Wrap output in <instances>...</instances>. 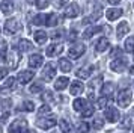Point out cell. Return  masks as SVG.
<instances>
[{"label": "cell", "mask_w": 134, "mask_h": 133, "mask_svg": "<svg viewBox=\"0 0 134 133\" xmlns=\"http://www.w3.org/2000/svg\"><path fill=\"white\" fill-rule=\"evenodd\" d=\"M59 127H60L62 133H71V124L66 120H60L59 121Z\"/></svg>", "instance_id": "cell-25"}, {"label": "cell", "mask_w": 134, "mask_h": 133, "mask_svg": "<svg viewBox=\"0 0 134 133\" xmlns=\"http://www.w3.org/2000/svg\"><path fill=\"white\" fill-rule=\"evenodd\" d=\"M79 5L77 3H69V5L66 6V9H65V17L68 18H75L77 15H79Z\"/></svg>", "instance_id": "cell-9"}, {"label": "cell", "mask_w": 134, "mask_h": 133, "mask_svg": "<svg viewBox=\"0 0 134 133\" xmlns=\"http://www.w3.org/2000/svg\"><path fill=\"white\" fill-rule=\"evenodd\" d=\"M119 116H121V114H119V110L116 108H107L105 109V118L109 120V122H116V121L119 120Z\"/></svg>", "instance_id": "cell-7"}, {"label": "cell", "mask_w": 134, "mask_h": 133, "mask_svg": "<svg viewBox=\"0 0 134 133\" xmlns=\"http://www.w3.org/2000/svg\"><path fill=\"white\" fill-rule=\"evenodd\" d=\"M72 106L75 110H83V109L86 108V100L85 98H77V100H74Z\"/></svg>", "instance_id": "cell-27"}, {"label": "cell", "mask_w": 134, "mask_h": 133, "mask_svg": "<svg viewBox=\"0 0 134 133\" xmlns=\"http://www.w3.org/2000/svg\"><path fill=\"white\" fill-rule=\"evenodd\" d=\"M56 122H57V118H56L54 115H47V116H39L36 121L38 127H41L44 130H48L51 127L56 126Z\"/></svg>", "instance_id": "cell-1"}, {"label": "cell", "mask_w": 134, "mask_h": 133, "mask_svg": "<svg viewBox=\"0 0 134 133\" xmlns=\"http://www.w3.org/2000/svg\"><path fill=\"white\" fill-rule=\"evenodd\" d=\"M110 3H111V5H116V3H119V2H121V0H109Z\"/></svg>", "instance_id": "cell-49"}, {"label": "cell", "mask_w": 134, "mask_h": 133, "mask_svg": "<svg viewBox=\"0 0 134 133\" xmlns=\"http://www.w3.org/2000/svg\"><path fill=\"white\" fill-rule=\"evenodd\" d=\"M8 52V45L5 41H0V56H5Z\"/></svg>", "instance_id": "cell-39"}, {"label": "cell", "mask_w": 134, "mask_h": 133, "mask_svg": "<svg viewBox=\"0 0 134 133\" xmlns=\"http://www.w3.org/2000/svg\"><path fill=\"white\" fill-rule=\"evenodd\" d=\"M6 74H8L6 68H0V80H2L3 77H6Z\"/></svg>", "instance_id": "cell-45"}, {"label": "cell", "mask_w": 134, "mask_h": 133, "mask_svg": "<svg viewBox=\"0 0 134 133\" xmlns=\"http://www.w3.org/2000/svg\"><path fill=\"white\" fill-rule=\"evenodd\" d=\"M122 127H124V129H130V127H133V124H131V118H130V116H125V118H124V121H122Z\"/></svg>", "instance_id": "cell-38"}, {"label": "cell", "mask_w": 134, "mask_h": 133, "mask_svg": "<svg viewBox=\"0 0 134 133\" xmlns=\"http://www.w3.org/2000/svg\"><path fill=\"white\" fill-rule=\"evenodd\" d=\"M125 52H134V38H128L127 41H125Z\"/></svg>", "instance_id": "cell-30"}, {"label": "cell", "mask_w": 134, "mask_h": 133, "mask_svg": "<svg viewBox=\"0 0 134 133\" xmlns=\"http://www.w3.org/2000/svg\"><path fill=\"white\" fill-rule=\"evenodd\" d=\"M0 133H2V127H0Z\"/></svg>", "instance_id": "cell-52"}, {"label": "cell", "mask_w": 134, "mask_h": 133, "mask_svg": "<svg viewBox=\"0 0 134 133\" xmlns=\"http://www.w3.org/2000/svg\"><path fill=\"white\" fill-rule=\"evenodd\" d=\"M42 100L44 101H51V100H53V94H51L50 91H45L42 94Z\"/></svg>", "instance_id": "cell-41"}, {"label": "cell", "mask_w": 134, "mask_h": 133, "mask_svg": "<svg viewBox=\"0 0 134 133\" xmlns=\"http://www.w3.org/2000/svg\"><path fill=\"white\" fill-rule=\"evenodd\" d=\"M20 30H21V23L15 18H11L5 23V33L6 35H15Z\"/></svg>", "instance_id": "cell-3"}, {"label": "cell", "mask_w": 134, "mask_h": 133, "mask_svg": "<svg viewBox=\"0 0 134 133\" xmlns=\"http://www.w3.org/2000/svg\"><path fill=\"white\" fill-rule=\"evenodd\" d=\"M47 17L48 15H45V14H39V15H36V17L33 18V24H38V26L47 24Z\"/></svg>", "instance_id": "cell-29"}, {"label": "cell", "mask_w": 134, "mask_h": 133, "mask_svg": "<svg viewBox=\"0 0 134 133\" xmlns=\"http://www.w3.org/2000/svg\"><path fill=\"white\" fill-rule=\"evenodd\" d=\"M113 89H115V85L113 83H105L103 86V89H101V92H103V95L104 97H107V95H111L113 94Z\"/></svg>", "instance_id": "cell-24"}, {"label": "cell", "mask_w": 134, "mask_h": 133, "mask_svg": "<svg viewBox=\"0 0 134 133\" xmlns=\"http://www.w3.org/2000/svg\"><path fill=\"white\" fill-rule=\"evenodd\" d=\"M101 82H103V77L99 76V77H98V79H95V80H93V82L91 83V88H95V86H98V85L101 83Z\"/></svg>", "instance_id": "cell-44"}, {"label": "cell", "mask_w": 134, "mask_h": 133, "mask_svg": "<svg viewBox=\"0 0 134 133\" xmlns=\"http://www.w3.org/2000/svg\"><path fill=\"white\" fill-rule=\"evenodd\" d=\"M128 30H130V26H128L127 21H121V24L118 26V38H122V36H125L128 33Z\"/></svg>", "instance_id": "cell-20"}, {"label": "cell", "mask_w": 134, "mask_h": 133, "mask_svg": "<svg viewBox=\"0 0 134 133\" xmlns=\"http://www.w3.org/2000/svg\"><path fill=\"white\" fill-rule=\"evenodd\" d=\"M133 115H134V108H133Z\"/></svg>", "instance_id": "cell-51"}, {"label": "cell", "mask_w": 134, "mask_h": 133, "mask_svg": "<svg viewBox=\"0 0 134 133\" xmlns=\"http://www.w3.org/2000/svg\"><path fill=\"white\" fill-rule=\"evenodd\" d=\"M27 130V122L26 120H15L9 126V133H26Z\"/></svg>", "instance_id": "cell-4"}, {"label": "cell", "mask_w": 134, "mask_h": 133, "mask_svg": "<svg viewBox=\"0 0 134 133\" xmlns=\"http://www.w3.org/2000/svg\"><path fill=\"white\" fill-rule=\"evenodd\" d=\"M99 30H101V27H98V26H91V27H87V29L85 30L83 36H85L86 39H89V38H92V36L95 35L97 32H99Z\"/></svg>", "instance_id": "cell-22"}, {"label": "cell", "mask_w": 134, "mask_h": 133, "mask_svg": "<svg viewBox=\"0 0 134 133\" xmlns=\"http://www.w3.org/2000/svg\"><path fill=\"white\" fill-rule=\"evenodd\" d=\"M54 74H56V70H54V65H53V64H47V65L44 66L42 79L45 80V82H50L51 79L54 77Z\"/></svg>", "instance_id": "cell-6"}, {"label": "cell", "mask_w": 134, "mask_h": 133, "mask_svg": "<svg viewBox=\"0 0 134 133\" xmlns=\"http://www.w3.org/2000/svg\"><path fill=\"white\" fill-rule=\"evenodd\" d=\"M85 52H86V45L85 44H74L72 47L69 48L68 54H69V58H72V59H79Z\"/></svg>", "instance_id": "cell-5"}, {"label": "cell", "mask_w": 134, "mask_h": 133, "mask_svg": "<svg viewBox=\"0 0 134 133\" xmlns=\"http://www.w3.org/2000/svg\"><path fill=\"white\" fill-rule=\"evenodd\" d=\"M59 68H60L63 73H69L71 70H72V64H71L68 59L62 58V59H59Z\"/></svg>", "instance_id": "cell-19"}, {"label": "cell", "mask_w": 134, "mask_h": 133, "mask_svg": "<svg viewBox=\"0 0 134 133\" xmlns=\"http://www.w3.org/2000/svg\"><path fill=\"white\" fill-rule=\"evenodd\" d=\"M83 89H85V86H83V83L81 82H72L71 83V86H69V92L72 94V95H79V94H81L83 92Z\"/></svg>", "instance_id": "cell-15"}, {"label": "cell", "mask_w": 134, "mask_h": 133, "mask_svg": "<svg viewBox=\"0 0 134 133\" xmlns=\"http://www.w3.org/2000/svg\"><path fill=\"white\" fill-rule=\"evenodd\" d=\"M109 45H110V42H109L107 38H99L97 41V44H95V50L101 53V52H105V50L109 48Z\"/></svg>", "instance_id": "cell-16"}, {"label": "cell", "mask_w": 134, "mask_h": 133, "mask_svg": "<svg viewBox=\"0 0 134 133\" xmlns=\"http://www.w3.org/2000/svg\"><path fill=\"white\" fill-rule=\"evenodd\" d=\"M48 114H50V106H48V104L41 106L39 110H38V115H39V116H44V115H48Z\"/></svg>", "instance_id": "cell-33"}, {"label": "cell", "mask_w": 134, "mask_h": 133, "mask_svg": "<svg viewBox=\"0 0 134 133\" xmlns=\"http://www.w3.org/2000/svg\"><path fill=\"white\" fill-rule=\"evenodd\" d=\"M27 133H35V130H29V132H27Z\"/></svg>", "instance_id": "cell-50"}, {"label": "cell", "mask_w": 134, "mask_h": 133, "mask_svg": "<svg viewBox=\"0 0 134 133\" xmlns=\"http://www.w3.org/2000/svg\"><path fill=\"white\" fill-rule=\"evenodd\" d=\"M89 122H81L79 127H77V133H89Z\"/></svg>", "instance_id": "cell-32"}, {"label": "cell", "mask_w": 134, "mask_h": 133, "mask_svg": "<svg viewBox=\"0 0 134 133\" xmlns=\"http://www.w3.org/2000/svg\"><path fill=\"white\" fill-rule=\"evenodd\" d=\"M44 62V58L41 54H32L30 58H29V65L30 68H39V66L42 65Z\"/></svg>", "instance_id": "cell-13"}, {"label": "cell", "mask_w": 134, "mask_h": 133, "mask_svg": "<svg viewBox=\"0 0 134 133\" xmlns=\"http://www.w3.org/2000/svg\"><path fill=\"white\" fill-rule=\"evenodd\" d=\"M59 21H60V18H59L57 14H50L47 17V26H56Z\"/></svg>", "instance_id": "cell-26"}, {"label": "cell", "mask_w": 134, "mask_h": 133, "mask_svg": "<svg viewBox=\"0 0 134 133\" xmlns=\"http://www.w3.org/2000/svg\"><path fill=\"white\" fill-rule=\"evenodd\" d=\"M6 60L8 64H9V68H17V65H18V53L15 52V50H12V52H9V53L6 54Z\"/></svg>", "instance_id": "cell-11"}, {"label": "cell", "mask_w": 134, "mask_h": 133, "mask_svg": "<svg viewBox=\"0 0 134 133\" xmlns=\"http://www.w3.org/2000/svg\"><path fill=\"white\" fill-rule=\"evenodd\" d=\"M81 115H83L85 118H87V116H92V115H93V108H92V106H86V108L83 109Z\"/></svg>", "instance_id": "cell-34"}, {"label": "cell", "mask_w": 134, "mask_h": 133, "mask_svg": "<svg viewBox=\"0 0 134 133\" xmlns=\"http://www.w3.org/2000/svg\"><path fill=\"white\" fill-rule=\"evenodd\" d=\"M48 6V0H36V8L38 9H44Z\"/></svg>", "instance_id": "cell-37"}, {"label": "cell", "mask_w": 134, "mask_h": 133, "mask_svg": "<svg viewBox=\"0 0 134 133\" xmlns=\"http://www.w3.org/2000/svg\"><path fill=\"white\" fill-rule=\"evenodd\" d=\"M32 48H33V45H32L30 41H27V39H21L20 41V50L21 52H29Z\"/></svg>", "instance_id": "cell-28"}, {"label": "cell", "mask_w": 134, "mask_h": 133, "mask_svg": "<svg viewBox=\"0 0 134 133\" xmlns=\"http://www.w3.org/2000/svg\"><path fill=\"white\" fill-rule=\"evenodd\" d=\"M92 71H93V66L89 65V66H86V68H80V70H77V77L80 79H87L89 76L92 74Z\"/></svg>", "instance_id": "cell-17"}, {"label": "cell", "mask_w": 134, "mask_h": 133, "mask_svg": "<svg viewBox=\"0 0 134 133\" xmlns=\"http://www.w3.org/2000/svg\"><path fill=\"white\" fill-rule=\"evenodd\" d=\"M103 127V120L101 118H98L97 121H93V129H101Z\"/></svg>", "instance_id": "cell-43"}, {"label": "cell", "mask_w": 134, "mask_h": 133, "mask_svg": "<svg viewBox=\"0 0 134 133\" xmlns=\"http://www.w3.org/2000/svg\"><path fill=\"white\" fill-rule=\"evenodd\" d=\"M0 8H2V11L5 12V14H11V12L14 11V5H12L11 0H3L2 5H0Z\"/></svg>", "instance_id": "cell-23"}, {"label": "cell", "mask_w": 134, "mask_h": 133, "mask_svg": "<svg viewBox=\"0 0 134 133\" xmlns=\"http://www.w3.org/2000/svg\"><path fill=\"white\" fill-rule=\"evenodd\" d=\"M5 86H6L8 89H12L14 86H15V79H14V77H9V79L6 80V83H5Z\"/></svg>", "instance_id": "cell-40"}, {"label": "cell", "mask_w": 134, "mask_h": 133, "mask_svg": "<svg viewBox=\"0 0 134 133\" xmlns=\"http://www.w3.org/2000/svg\"><path fill=\"white\" fill-rule=\"evenodd\" d=\"M133 100V94H131V91L130 89H122L119 94H118V98H116V101L118 104L121 106V108H127L130 106V103Z\"/></svg>", "instance_id": "cell-2"}, {"label": "cell", "mask_w": 134, "mask_h": 133, "mask_svg": "<svg viewBox=\"0 0 134 133\" xmlns=\"http://www.w3.org/2000/svg\"><path fill=\"white\" fill-rule=\"evenodd\" d=\"M3 106H5V108L11 106V100H5V101H3Z\"/></svg>", "instance_id": "cell-48"}, {"label": "cell", "mask_w": 134, "mask_h": 133, "mask_svg": "<svg viewBox=\"0 0 134 133\" xmlns=\"http://www.w3.org/2000/svg\"><path fill=\"white\" fill-rule=\"evenodd\" d=\"M41 91H42V83H39V82L38 83H33L30 86V92H33V94L35 92H41Z\"/></svg>", "instance_id": "cell-36"}, {"label": "cell", "mask_w": 134, "mask_h": 133, "mask_svg": "<svg viewBox=\"0 0 134 133\" xmlns=\"http://www.w3.org/2000/svg\"><path fill=\"white\" fill-rule=\"evenodd\" d=\"M110 68L116 73H122L127 68V62H125V59H121V58H119V59H115L110 64Z\"/></svg>", "instance_id": "cell-8"}, {"label": "cell", "mask_w": 134, "mask_h": 133, "mask_svg": "<svg viewBox=\"0 0 134 133\" xmlns=\"http://www.w3.org/2000/svg\"><path fill=\"white\" fill-rule=\"evenodd\" d=\"M33 71H30V70H26V71H21L18 74V82L21 85H26V83H29L32 79H33Z\"/></svg>", "instance_id": "cell-12"}, {"label": "cell", "mask_w": 134, "mask_h": 133, "mask_svg": "<svg viewBox=\"0 0 134 133\" xmlns=\"http://www.w3.org/2000/svg\"><path fill=\"white\" fill-rule=\"evenodd\" d=\"M110 101V98H107V97H99L98 98V103H97V106H98V109H104L105 106H107V103Z\"/></svg>", "instance_id": "cell-31"}, {"label": "cell", "mask_w": 134, "mask_h": 133, "mask_svg": "<svg viewBox=\"0 0 134 133\" xmlns=\"http://www.w3.org/2000/svg\"><path fill=\"white\" fill-rule=\"evenodd\" d=\"M23 109H24L26 112H33L35 104H33V101H24V104H23Z\"/></svg>", "instance_id": "cell-35"}, {"label": "cell", "mask_w": 134, "mask_h": 133, "mask_svg": "<svg viewBox=\"0 0 134 133\" xmlns=\"http://www.w3.org/2000/svg\"><path fill=\"white\" fill-rule=\"evenodd\" d=\"M53 3H54L56 8H62L63 5H66L68 0H53Z\"/></svg>", "instance_id": "cell-42"}, {"label": "cell", "mask_w": 134, "mask_h": 133, "mask_svg": "<svg viewBox=\"0 0 134 133\" xmlns=\"http://www.w3.org/2000/svg\"><path fill=\"white\" fill-rule=\"evenodd\" d=\"M62 36V33L60 32H53V35H51V38H53V39H57V38H60Z\"/></svg>", "instance_id": "cell-46"}, {"label": "cell", "mask_w": 134, "mask_h": 133, "mask_svg": "<svg viewBox=\"0 0 134 133\" xmlns=\"http://www.w3.org/2000/svg\"><path fill=\"white\" fill-rule=\"evenodd\" d=\"M62 50H63V47H62L60 44H51V45L47 47L45 53H47L48 58H54V56H57V54L62 53Z\"/></svg>", "instance_id": "cell-10"}, {"label": "cell", "mask_w": 134, "mask_h": 133, "mask_svg": "<svg viewBox=\"0 0 134 133\" xmlns=\"http://www.w3.org/2000/svg\"><path fill=\"white\" fill-rule=\"evenodd\" d=\"M33 38H35V41H36V44H39V45H42V44H45V41H47V33L44 32V30H38V32H35V35H33Z\"/></svg>", "instance_id": "cell-18"}, {"label": "cell", "mask_w": 134, "mask_h": 133, "mask_svg": "<svg viewBox=\"0 0 134 133\" xmlns=\"http://www.w3.org/2000/svg\"><path fill=\"white\" fill-rule=\"evenodd\" d=\"M118 53H121V50H119V48L116 47L115 50H113V52H111V56H116V54H118Z\"/></svg>", "instance_id": "cell-47"}, {"label": "cell", "mask_w": 134, "mask_h": 133, "mask_svg": "<svg viewBox=\"0 0 134 133\" xmlns=\"http://www.w3.org/2000/svg\"><path fill=\"white\" fill-rule=\"evenodd\" d=\"M105 15H107V20L109 21H115V20H118L122 15V9H119V8H111V9H109V11L105 12Z\"/></svg>", "instance_id": "cell-14"}, {"label": "cell", "mask_w": 134, "mask_h": 133, "mask_svg": "<svg viewBox=\"0 0 134 133\" xmlns=\"http://www.w3.org/2000/svg\"><path fill=\"white\" fill-rule=\"evenodd\" d=\"M68 85H69V79H68V77H59L57 80H56L54 88L57 91H62V89H65Z\"/></svg>", "instance_id": "cell-21"}]
</instances>
